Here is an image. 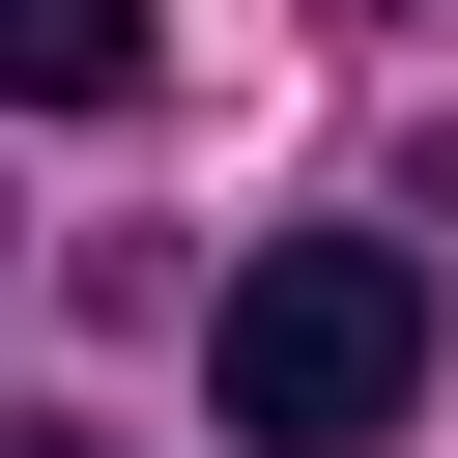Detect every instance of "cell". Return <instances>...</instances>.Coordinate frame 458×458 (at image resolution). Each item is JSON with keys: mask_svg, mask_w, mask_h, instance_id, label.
Wrapping results in <instances>:
<instances>
[{"mask_svg": "<svg viewBox=\"0 0 458 458\" xmlns=\"http://www.w3.org/2000/svg\"><path fill=\"white\" fill-rule=\"evenodd\" d=\"M200 372H229V458H372L429 401V258L401 229H258L200 286Z\"/></svg>", "mask_w": 458, "mask_h": 458, "instance_id": "cell-1", "label": "cell"}, {"mask_svg": "<svg viewBox=\"0 0 458 458\" xmlns=\"http://www.w3.org/2000/svg\"><path fill=\"white\" fill-rule=\"evenodd\" d=\"M0 86H29V114H114V86H143V0H0Z\"/></svg>", "mask_w": 458, "mask_h": 458, "instance_id": "cell-2", "label": "cell"}, {"mask_svg": "<svg viewBox=\"0 0 458 458\" xmlns=\"http://www.w3.org/2000/svg\"><path fill=\"white\" fill-rule=\"evenodd\" d=\"M29 458H114V429H29Z\"/></svg>", "mask_w": 458, "mask_h": 458, "instance_id": "cell-3", "label": "cell"}, {"mask_svg": "<svg viewBox=\"0 0 458 458\" xmlns=\"http://www.w3.org/2000/svg\"><path fill=\"white\" fill-rule=\"evenodd\" d=\"M344 29H401V0H344Z\"/></svg>", "mask_w": 458, "mask_h": 458, "instance_id": "cell-4", "label": "cell"}]
</instances>
